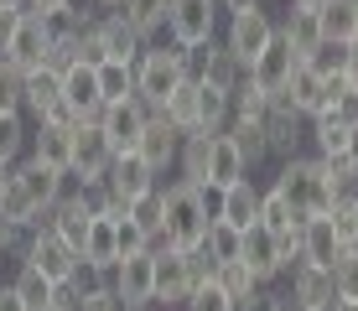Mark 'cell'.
Masks as SVG:
<instances>
[{
	"label": "cell",
	"mask_w": 358,
	"mask_h": 311,
	"mask_svg": "<svg viewBox=\"0 0 358 311\" xmlns=\"http://www.w3.org/2000/svg\"><path fill=\"white\" fill-rule=\"evenodd\" d=\"M68 192V171L63 166H47V161H16L10 166V182H6V192H0V213H6L16 229H36L42 223V213L57 203V197Z\"/></svg>",
	"instance_id": "6da1fadb"
},
{
	"label": "cell",
	"mask_w": 358,
	"mask_h": 311,
	"mask_svg": "<svg viewBox=\"0 0 358 311\" xmlns=\"http://www.w3.org/2000/svg\"><path fill=\"white\" fill-rule=\"evenodd\" d=\"M270 187H275V192L296 208V218H317V213H327L332 197H338V182H332V161H322V156H286Z\"/></svg>",
	"instance_id": "7a4b0ae2"
},
{
	"label": "cell",
	"mask_w": 358,
	"mask_h": 311,
	"mask_svg": "<svg viewBox=\"0 0 358 311\" xmlns=\"http://www.w3.org/2000/svg\"><path fill=\"white\" fill-rule=\"evenodd\" d=\"M208 187L197 182H177L166 187V218H162V233H156V244L166 249H203V233L208 223H213V203H208Z\"/></svg>",
	"instance_id": "3957f363"
},
{
	"label": "cell",
	"mask_w": 358,
	"mask_h": 311,
	"mask_svg": "<svg viewBox=\"0 0 358 311\" xmlns=\"http://www.w3.org/2000/svg\"><path fill=\"white\" fill-rule=\"evenodd\" d=\"M151 249H156V306L182 311L187 296L213 275V259L203 249H166V244H151Z\"/></svg>",
	"instance_id": "277c9868"
},
{
	"label": "cell",
	"mask_w": 358,
	"mask_h": 311,
	"mask_svg": "<svg viewBox=\"0 0 358 311\" xmlns=\"http://www.w3.org/2000/svg\"><path fill=\"white\" fill-rule=\"evenodd\" d=\"M187 78V62H182V47H162V42H145V52L135 57V99L145 109H162L171 89Z\"/></svg>",
	"instance_id": "5b68a950"
},
{
	"label": "cell",
	"mask_w": 358,
	"mask_h": 311,
	"mask_svg": "<svg viewBox=\"0 0 358 311\" xmlns=\"http://www.w3.org/2000/svg\"><path fill=\"white\" fill-rule=\"evenodd\" d=\"M21 259L27 265H36L52 285H73V275H78V249L73 244H63L47 223H36V229H27V239H21Z\"/></svg>",
	"instance_id": "8992f818"
},
{
	"label": "cell",
	"mask_w": 358,
	"mask_h": 311,
	"mask_svg": "<svg viewBox=\"0 0 358 311\" xmlns=\"http://www.w3.org/2000/svg\"><path fill=\"white\" fill-rule=\"evenodd\" d=\"M109 161H115V145L104 140V130H99V120H83L78 130H73V156H68V182L78 187H99L109 171Z\"/></svg>",
	"instance_id": "52a82bcc"
},
{
	"label": "cell",
	"mask_w": 358,
	"mask_h": 311,
	"mask_svg": "<svg viewBox=\"0 0 358 311\" xmlns=\"http://www.w3.org/2000/svg\"><path fill=\"white\" fill-rule=\"evenodd\" d=\"M171 47H203L218 36V0H166Z\"/></svg>",
	"instance_id": "ba28073f"
},
{
	"label": "cell",
	"mask_w": 358,
	"mask_h": 311,
	"mask_svg": "<svg viewBox=\"0 0 358 311\" xmlns=\"http://www.w3.org/2000/svg\"><path fill=\"white\" fill-rule=\"evenodd\" d=\"M270 36H275V16H270L265 6H250V10H229V31H224V47L234 57L250 68L255 57L270 47Z\"/></svg>",
	"instance_id": "9c48e42d"
},
{
	"label": "cell",
	"mask_w": 358,
	"mask_h": 311,
	"mask_svg": "<svg viewBox=\"0 0 358 311\" xmlns=\"http://www.w3.org/2000/svg\"><path fill=\"white\" fill-rule=\"evenodd\" d=\"M109 285H115L120 306H156V249L125 254L109 270Z\"/></svg>",
	"instance_id": "30bf717a"
},
{
	"label": "cell",
	"mask_w": 358,
	"mask_h": 311,
	"mask_svg": "<svg viewBox=\"0 0 358 311\" xmlns=\"http://www.w3.org/2000/svg\"><path fill=\"white\" fill-rule=\"evenodd\" d=\"M239 265L250 270L260 285H270V280H280L286 275V254H280V239L265 229V223H250V229L239 233Z\"/></svg>",
	"instance_id": "8fae6325"
},
{
	"label": "cell",
	"mask_w": 358,
	"mask_h": 311,
	"mask_svg": "<svg viewBox=\"0 0 358 311\" xmlns=\"http://www.w3.org/2000/svg\"><path fill=\"white\" fill-rule=\"evenodd\" d=\"M145 120H151V109H145L135 94H130V99H120V104H104V109H99V130H104V140L115 145V156L141 145Z\"/></svg>",
	"instance_id": "7c38bea8"
},
{
	"label": "cell",
	"mask_w": 358,
	"mask_h": 311,
	"mask_svg": "<svg viewBox=\"0 0 358 311\" xmlns=\"http://www.w3.org/2000/svg\"><path fill=\"white\" fill-rule=\"evenodd\" d=\"M291 73H296V52H291L286 36L275 31V36H270V47L244 68V78H250L255 89H265L270 99H280V94H286V83H291Z\"/></svg>",
	"instance_id": "4fadbf2b"
},
{
	"label": "cell",
	"mask_w": 358,
	"mask_h": 311,
	"mask_svg": "<svg viewBox=\"0 0 358 311\" xmlns=\"http://www.w3.org/2000/svg\"><path fill=\"white\" fill-rule=\"evenodd\" d=\"M291 285H286V296L296 301V311H332L338 306V291H332V270L322 265H306V259H296V265L286 270Z\"/></svg>",
	"instance_id": "5bb4252c"
},
{
	"label": "cell",
	"mask_w": 358,
	"mask_h": 311,
	"mask_svg": "<svg viewBox=\"0 0 358 311\" xmlns=\"http://www.w3.org/2000/svg\"><path fill=\"white\" fill-rule=\"evenodd\" d=\"M306 124L286 99H270V115H265V145H270V161H286V156H301V140H306Z\"/></svg>",
	"instance_id": "9a60e30c"
},
{
	"label": "cell",
	"mask_w": 358,
	"mask_h": 311,
	"mask_svg": "<svg viewBox=\"0 0 358 311\" xmlns=\"http://www.w3.org/2000/svg\"><path fill=\"white\" fill-rule=\"evenodd\" d=\"M244 177H250V161H244L239 140H234L229 130H218V135H213V151H208V171H203V187H208V192H224V187L244 182Z\"/></svg>",
	"instance_id": "2e32d148"
},
{
	"label": "cell",
	"mask_w": 358,
	"mask_h": 311,
	"mask_svg": "<svg viewBox=\"0 0 358 311\" xmlns=\"http://www.w3.org/2000/svg\"><path fill=\"white\" fill-rule=\"evenodd\" d=\"M104 187H109V197H120V203L130 208L141 192L156 187V171L141 161V151H120L115 161H109V171H104Z\"/></svg>",
	"instance_id": "e0dca14e"
},
{
	"label": "cell",
	"mask_w": 358,
	"mask_h": 311,
	"mask_svg": "<svg viewBox=\"0 0 358 311\" xmlns=\"http://www.w3.org/2000/svg\"><path fill=\"white\" fill-rule=\"evenodd\" d=\"M177 145H182V130H177L166 115H151L135 151H141V161L156 171V177H162V171H177Z\"/></svg>",
	"instance_id": "ac0fdd59"
},
{
	"label": "cell",
	"mask_w": 358,
	"mask_h": 311,
	"mask_svg": "<svg viewBox=\"0 0 358 311\" xmlns=\"http://www.w3.org/2000/svg\"><path fill=\"white\" fill-rule=\"evenodd\" d=\"M47 47H52V27H47L42 16H21V27H16V36H10V47H6V62L21 68V73H31V68L47 62Z\"/></svg>",
	"instance_id": "d6986e66"
},
{
	"label": "cell",
	"mask_w": 358,
	"mask_h": 311,
	"mask_svg": "<svg viewBox=\"0 0 358 311\" xmlns=\"http://www.w3.org/2000/svg\"><path fill=\"white\" fill-rule=\"evenodd\" d=\"M213 218L229 223V229H250V223H260V187H255L250 177L224 187V192H213Z\"/></svg>",
	"instance_id": "ffe728a7"
},
{
	"label": "cell",
	"mask_w": 358,
	"mask_h": 311,
	"mask_svg": "<svg viewBox=\"0 0 358 311\" xmlns=\"http://www.w3.org/2000/svg\"><path fill=\"white\" fill-rule=\"evenodd\" d=\"M63 104H68L78 120H99L104 94H99V73L89 68V62H73V68L63 73Z\"/></svg>",
	"instance_id": "44dd1931"
},
{
	"label": "cell",
	"mask_w": 358,
	"mask_h": 311,
	"mask_svg": "<svg viewBox=\"0 0 358 311\" xmlns=\"http://www.w3.org/2000/svg\"><path fill=\"white\" fill-rule=\"evenodd\" d=\"M286 104L296 109L301 120H317L322 115V104H327V78L312 68V62H296V73H291V83H286Z\"/></svg>",
	"instance_id": "7402d4cb"
},
{
	"label": "cell",
	"mask_w": 358,
	"mask_h": 311,
	"mask_svg": "<svg viewBox=\"0 0 358 311\" xmlns=\"http://www.w3.org/2000/svg\"><path fill=\"white\" fill-rule=\"evenodd\" d=\"M275 31L291 42L296 62H306V57L317 52V47L327 42V36H322V21H317V6H291V10H286V21H275Z\"/></svg>",
	"instance_id": "603a6c76"
},
{
	"label": "cell",
	"mask_w": 358,
	"mask_h": 311,
	"mask_svg": "<svg viewBox=\"0 0 358 311\" xmlns=\"http://www.w3.org/2000/svg\"><path fill=\"white\" fill-rule=\"evenodd\" d=\"M94 31H99V42H104V57H120V62H135L145 52V42H141V31L130 27L120 10H104V16L94 21Z\"/></svg>",
	"instance_id": "cb8c5ba5"
},
{
	"label": "cell",
	"mask_w": 358,
	"mask_h": 311,
	"mask_svg": "<svg viewBox=\"0 0 358 311\" xmlns=\"http://www.w3.org/2000/svg\"><path fill=\"white\" fill-rule=\"evenodd\" d=\"M338 254H343V239L332 233L327 213L301 218V259H306V265H322V270H332V259H338Z\"/></svg>",
	"instance_id": "d4e9b609"
},
{
	"label": "cell",
	"mask_w": 358,
	"mask_h": 311,
	"mask_svg": "<svg viewBox=\"0 0 358 311\" xmlns=\"http://www.w3.org/2000/svg\"><path fill=\"white\" fill-rule=\"evenodd\" d=\"M57 104H63V73L42 62V68L27 73V115L31 120H47Z\"/></svg>",
	"instance_id": "484cf974"
},
{
	"label": "cell",
	"mask_w": 358,
	"mask_h": 311,
	"mask_svg": "<svg viewBox=\"0 0 358 311\" xmlns=\"http://www.w3.org/2000/svg\"><path fill=\"white\" fill-rule=\"evenodd\" d=\"M115 223H120V218L94 213V223H89V239H83V265H89V270H99V275H109V270H115V259H120Z\"/></svg>",
	"instance_id": "4316f807"
},
{
	"label": "cell",
	"mask_w": 358,
	"mask_h": 311,
	"mask_svg": "<svg viewBox=\"0 0 358 311\" xmlns=\"http://www.w3.org/2000/svg\"><path fill=\"white\" fill-rule=\"evenodd\" d=\"M353 130H358V124H343V120H332V115H317L312 130H306V140H312V151L322 156V161H343V156L353 151Z\"/></svg>",
	"instance_id": "83f0119b"
},
{
	"label": "cell",
	"mask_w": 358,
	"mask_h": 311,
	"mask_svg": "<svg viewBox=\"0 0 358 311\" xmlns=\"http://www.w3.org/2000/svg\"><path fill=\"white\" fill-rule=\"evenodd\" d=\"M213 280L234 296V306H239V311H255V301H260V291H265V285L255 280L239 259H218V265H213Z\"/></svg>",
	"instance_id": "f1b7e54d"
},
{
	"label": "cell",
	"mask_w": 358,
	"mask_h": 311,
	"mask_svg": "<svg viewBox=\"0 0 358 311\" xmlns=\"http://www.w3.org/2000/svg\"><path fill=\"white\" fill-rule=\"evenodd\" d=\"M10 291L21 296V306H27V311H52V296H57V285L47 280L36 265H27V259H21V265H16V280H10Z\"/></svg>",
	"instance_id": "f546056e"
},
{
	"label": "cell",
	"mask_w": 358,
	"mask_h": 311,
	"mask_svg": "<svg viewBox=\"0 0 358 311\" xmlns=\"http://www.w3.org/2000/svg\"><path fill=\"white\" fill-rule=\"evenodd\" d=\"M234 120V94L229 89H213V83H197V130H229Z\"/></svg>",
	"instance_id": "4dcf8cb0"
},
{
	"label": "cell",
	"mask_w": 358,
	"mask_h": 311,
	"mask_svg": "<svg viewBox=\"0 0 358 311\" xmlns=\"http://www.w3.org/2000/svg\"><path fill=\"white\" fill-rule=\"evenodd\" d=\"M208 151H213V130H187V135H182V145H177V171H182V182H197V187H203Z\"/></svg>",
	"instance_id": "1f68e13d"
},
{
	"label": "cell",
	"mask_w": 358,
	"mask_h": 311,
	"mask_svg": "<svg viewBox=\"0 0 358 311\" xmlns=\"http://www.w3.org/2000/svg\"><path fill=\"white\" fill-rule=\"evenodd\" d=\"M317 21H322L327 42H353L358 36V0H322V6H317Z\"/></svg>",
	"instance_id": "d6a6232c"
},
{
	"label": "cell",
	"mask_w": 358,
	"mask_h": 311,
	"mask_svg": "<svg viewBox=\"0 0 358 311\" xmlns=\"http://www.w3.org/2000/svg\"><path fill=\"white\" fill-rule=\"evenodd\" d=\"M115 10L141 31V42H156V36L166 31V0H120Z\"/></svg>",
	"instance_id": "836d02e7"
},
{
	"label": "cell",
	"mask_w": 358,
	"mask_h": 311,
	"mask_svg": "<svg viewBox=\"0 0 358 311\" xmlns=\"http://www.w3.org/2000/svg\"><path fill=\"white\" fill-rule=\"evenodd\" d=\"M94 73H99V94H104V104H120V99H130V94H135V62L104 57Z\"/></svg>",
	"instance_id": "e575fe53"
},
{
	"label": "cell",
	"mask_w": 358,
	"mask_h": 311,
	"mask_svg": "<svg viewBox=\"0 0 358 311\" xmlns=\"http://www.w3.org/2000/svg\"><path fill=\"white\" fill-rule=\"evenodd\" d=\"M156 115H166V120L177 124L182 135H187V130H197V78H182L177 89H171V99H166L162 109H156Z\"/></svg>",
	"instance_id": "d590c367"
},
{
	"label": "cell",
	"mask_w": 358,
	"mask_h": 311,
	"mask_svg": "<svg viewBox=\"0 0 358 311\" xmlns=\"http://www.w3.org/2000/svg\"><path fill=\"white\" fill-rule=\"evenodd\" d=\"M229 135L239 140V151H244V161H250V171L270 161V145H265V120H229Z\"/></svg>",
	"instance_id": "8d00e7d4"
},
{
	"label": "cell",
	"mask_w": 358,
	"mask_h": 311,
	"mask_svg": "<svg viewBox=\"0 0 358 311\" xmlns=\"http://www.w3.org/2000/svg\"><path fill=\"white\" fill-rule=\"evenodd\" d=\"M260 223H265L270 233H296V229H301L296 208H291L286 197L275 192V187H265V192H260Z\"/></svg>",
	"instance_id": "74e56055"
},
{
	"label": "cell",
	"mask_w": 358,
	"mask_h": 311,
	"mask_svg": "<svg viewBox=\"0 0 358 311\" xmlns=\"http://www.w3.org/2000/svg\"><path fill=\"white\" fill-rule=\"evenodd\" d=\"M327 223H332V233L343 239V249H353L358 244V192H338V197H332Z\"/></svg>",
	"instance_id": "f35d334b"
},
{
	"label": "cell",
	"mask_w": 358,
	"mask_h": 311,
	"mask_svg": "<svg viewBox=\"0 0 358 311\" xmlns=\"http://www.w3.org/2000/svg\"><path fill=\"white\" fill-rule=\"evenodd\" d=\"M130 218L141 223V229L151 233V244H156V233H162V218H166V187L156 182L151 192H141V197L130 203Z\"/></svg>",
	"instance_id": "ab89813d"
},
{
	"label": "cell",
	"mask_w": 358,
	"mask_h": 311,
	"mask_svg": "<svg viewBox=\"0 0 358 311\" xmlns=\"http://www.w3.org/2000/svg\"><path fill=\"white\" fill-rule=\"evenodd\" d=\"M0 115H27V73L0 57Z\"/></svg>",
	"instance_id": "60d3db41"
},
{
	"label": "cell",
	"mask_w": 358,
	"mask_h": 311,
	"mask_svg": "<svg viewBox=\"0 0 358 311\" xmlns=\"http://www.w3.org/2000/svg\"><path fill=\"white\" fill-rule=\"evenodd\" d=\"M203 254L208 259H213V265H218V259H239V229H229V223H208V233H203Z\"/></svg>",
	"instance_id": "b9f144b4"
},
{
	"label": "cell",
	"mask_w": 358,
	"mask_h": 311,
	"mask_svg": "<svg viewBox=\"0 0 358 311\" xmlns=\"http://www.w3.org/2000/svg\"><path fill=\"white\" fill-rule=\"evenodd\" d=\"M332 291H338V301H358V244L332 259Z\"/></svg>",
	"instance_id": "7bdbcfd3"
},
{
	"label": "cell",
	"mask_w": 358,
	"mask_h": 311,
	"mask_svg": "<svg viewBox=\"0 0 358 311\" xmlns=\"http://www.w3.org/2000/svg\"><path fill=\"white\" fill-rule=\"evenodd\" d=\"M27 115H0V161H10L16 166L21 151H27Z\"/></svg>",
	"instance_id": "ee69618b"
},
{
	"label": "cell",
	"mask_w": 358,
	"mask_h": 311,
	"mask_svg": "<svg viewBox=\"0 0 358 311\" xmlns=\"http://www.w3.org/2000/svg\"><path fill=\"white\" fill-rule=\"evenodd\" d=\"M182 311H239V306H234V296L224 291V285H218L213 275H208L203 285H197V291L187 296V306H182Z\"/></svg>",
	"instance_id": "f6af8a7d"
},
{
	"label": "cell",
	"mask_w": 358,
	"mask_h": 311,
	"mask_svg": "<svg viewBox=\"0 0 358 311\" xmlns=\"http://www.w3.org/2000/svg\"><path fill=\"white\" fill-rule=\"evenodd\" d=\"M265 115H270V94L244 78L239 89H234V120H265Z\"/></svg>",
	"instance_id": "bcb514c9"
},
{
	"label": "cell",
	"mask_w": 358,
	"mask_h": 311,
	"mask_svg": "<svg viewBox=\"0 0 358 311\" xmlns=\"http://www.w3.org/2000/svg\"><path fill=\"white\" fill-rule=\"evenodd\" d=\"M73 291H78V311H120V296L109 285V275L94 285H73Z\"/></svg>",
	"instance_id": "7dc6e473"
},
{
	"label": "cell",
	"mask_w": 358,
	"mask_h": 311,
	"mask_svg": "<svg viewBox=\"0 0 358 311\" xmlns=\"http://www.w3.org/2000/svg\"><path fill=\"white\" fill-rule=\"evenodd\" d=\"M115 244H120V259H125V254H141V249H151V233H145L141 223L125 213V218L115 223ZM120 259H115V265H120Z\"/></svg>",
	"instance_id": "c3c4849f"
},
{
	"label": "cell",
	"mask_w": 358,
	"mask_h": 311,
	"mask_svg": "<svg viewBox=\"0 0 358 311\" xmlns=\"http://www.w3.org/2000/svg\"><path fill=\"white\" fill-rule=\"evenodd\" d=\"M306 62H312V68L322 73V78H338V73H343V42H322V47H317V52L306 57Z\"/></svg>",
	"instance_id": "681fc988"
},
{
	"label": "cell",
	"mask_w": 358,
	"mask_h": 311,
	"mask_svg": "<svg viewBox=\"0 0 358 311\" xmlns=\"http://www.w3.org/2000/svg\"><path fill=\"white\" fill-rule=\"evenodd\" d=\"M21 239H27V229H16V223L0 213V259H6V254H21Z\"/></svg>",
	"instance_id": "f907efd6"
},
{
	"label": "cell",
	"mask_w": 358,
	"mask_h": 311,
	"mask_svg": "<svg viewBox=\"0 0 358 311\" xmlns=\"http://www.w3.org/2000/svg\"><path fill=\"white\" fill-rule=\"evenodd\" d=\"M21 16H27V10H10V6H0V57H6L10 36H16V27H21Z\"/></svg>",
	"instance_id": "816d5d0a"
},
{
	"label": "cell",
	"mask_w": 358,
	"mask_h": 311,
	"mask_svg": "<svg viewBox=\"0 0 358 311\" xmlns=\"http://www.w3.org/2000/svg\"><path fill=\"white\" fill-rule=\"evenodd\" d=\"M343 78L358 89V36H353V42H343Z\"/></svg>",
	"instance_id": "f5cc1de1"
},
{
	"label": "cell",
	"mask_w": 358,
	"mask_h": 311,
	"mask_svg": "<svg viewBox=\"0 0 358 311\" xmlns=\"http://www.w3.org/2000/svg\"><path fill=\"white\" fill-rule=\"evenodd\" d=\"M73 0H27V16H57V10H68Z\"/></svg>",
	"instance_id": "db71d44e"
},
{
	"label": "cell",
	"mask_w": 358,
	"mask_h": 311,
	"mask_svg": "<svg viewBox=\"0 0 358 311\" xmlns=\"http://www.w3.org/2000/svg\"><path fill=\"white\" fill-rule=\"evenodd\" d=\"M0 311H27V306H21V296L10 291V285H0Z\"/></svg>",
	"instance_id": "11a10c76"
},
{
	"label": "cell",
	"mask_w": 358,
	"mask_h": 311,
	"mask_svg": "<svg viewBox=\"0 0 358 311\" xmlns=\"http://www.w3.org/2000/svg\"><path fill=\"white\" fill-rule=\"evenodd\" d=\"M224 10H250V6H260V0H218Z\"/></svg>",
	"instance_id": "9f6ffc18"
},
{
	"label": "cell",
	"mask_w": 358,
	"mask_h": 311,
	"mask_svg": "<svg viewBox=\"0 0 358 311\" xmlns=\"http://www.w3.org/2000/svg\"><path fill=\"white\" fill-rule=\"evenodd\" d=\"M6 182H10V161H0V192H6Z\"/></svg>",
	"instance_id": "6f0895ef"
},
{
	"label": "cell",
	"mask_w": 358,
	"mask_h": 311,
	"mask_svg": "<svg viewBox=\"0 0 358 311\" xmlns=\"http://www.w3.org/2000/svg\"><path fill=\"white\" fill-rule=\"evenodd\" d=\"M0 6H10V10H27V0H0Z\"/></svg>",
	"instance_id": "680465c9"
},
{
	"label": "cell",
	"mask_w": 358,
	"mask_h": 311,
	"mask_svg": "<svg viewBox=\"0 0 358 311\" xmlns=\"http://www.w3.org/2000/svg\"><path fill=\"white\" fill-rule=\"evenodd\" d=\"M332 311H358V301H338V306H332Z\"/></svg>",
	"instance_id": "91938a15"
},
{
	"label": "cell",
	"mask_w": 358,
	"mask_h": 311,
	"mask_svg": "<svg viewBox=\"0 0 358 311\" xmlns=\"http://www.w3.org/2000/svg\"><path fill=\"white\" fill-rule=\"evenodd\" d=\"M94 6H99V10H115V6H120V0H94Z\"/></svg>",
	"instance_id": "94428289"
},
{
	"label": "cell",
	"mask_w": 358,
	"mask_h": 311,
	"mask_svg": "<svg viewBox=\"0 0 358 311\" xmlns=\"http://www.w3.org/2000/svg\"><path fill=\"white\" fill-rule=\"evenodd\" d=\"M291 6H322V0H291Z\"/></svg>",
	"instance_id": "6125c7cd"
}]
</instances>
